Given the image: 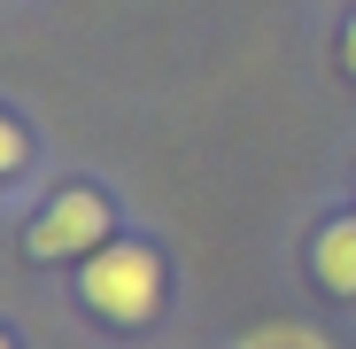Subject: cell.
Returning a JSON list of instances; mask_svg holds the SVG:
<instances>
[{"mask_svg": "<svg viewBox=\"0 0 356 349\" xmlns=\"http://www.w3.org/2000/svg\"><path fill=\"white\" fill-rule=\"evenodd\" d=\"M155 287H163V272H155L147 249H101V256L86 264V303H93L101 318H116V326L147 318V311H155Z\"/></svg>", "mask_w": 356, "mask_h": 349, "instance_id": "obj_1", "label": "cell"}, {"mask_svg": "<svg viewBox=\"0 0 356 349\" xmlns=\"http://www.w3.org/2000/svg\"><path fill=\"white\" fill-rule=\"evenodd\" d=\"M101 233H108L101 194H63V202L31 225V256H78V249H101Z\"/></svg>", "mask_w": 356, "mask_h": 349, "instance_id": "obj_2", "label": "cell"}, {"mask_svg": "<svg viewBox=\"0 0 356 349\" xmlns=\"http://www.w3.org/2000/svg\"><path fill=\"white\" fill-rule=\"evenodd\" d=\"M16 163H24V132L8 125V116H0V179H8V171H16Z\"/></svg>", "mask_w": 356, "mask_h": 349, "instance_id": "obj_4", "label": "cell"}, {"mask_svg": "<svg viewBox=\"0 0 356 349\" xmlns=\"http://www.w3.org/2000/svg\"><path fill=\"white\" fill-rule=\"evenodd\" d=\"M0 349H8V341H0Z\"/></svg>", "mask_w": 356, "mask_h": 349, "instance_id": "obj_6", "label": "cell"}, {"mask_svg": "<svg viewBox=\"0 0 356 349\" xmlns=\"http://www.w3.org/2000/svg\"><path fill=\"white\" fill-rule=\"evenodd\" d=\"M341 63L356 70V16H348V31H341Z\"/></svg>", "mask_w": 356, "mask_h": 349, "instance_id": "obj_5", "label": "cell"}, {"mask_svg": "<svg viewBox=\"0 0 356 349\" xmlns=\"http://www.w3.org/2000/svg\"><path fill=\"white\" fill-rule=\"evenodd\" d=\"M318 279L333 287V295H356V217L318 233Z\"/></svg>", "mask_w": 356, "mask_h": 349, "instance_id": "obj_3", "label": "cell"}]
</instances>
